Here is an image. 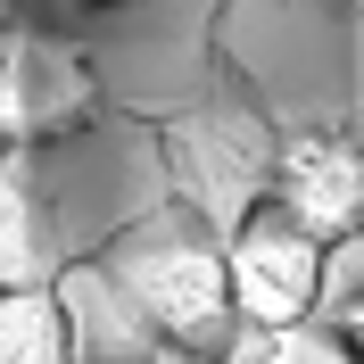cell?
<instances>
[{
    "label": "cell",
    "mask_w": 364,
    "mask_h": 364,
    "mask_svg": "<svg viewBox=\"0 0 364 364\" xmlns=\"http://www.w3.org/2000/svg\"><path fill=\"white\" fill-rule=\"evenodd\" d=\"M224 257H232V306H240V323H306L331 298V240L306 232L290 207L257 199L232 224Z\"/></svg>",
    "instance_id": "cell-1"
},
{
    "label": "cell",
    "mask_w": 364,
    "mask_h": 364,
    "mask_svg": "<svg viewBox=\"0 0 364 364\" xmlns=\"http://www.w3.org/2000/svg\"><path fill=\"white\" fill-rule=\"evenodd\" d=\"M124 298L141 323H158L166 340H215V323L240 315L232 306V257L215 240H149L124 257Z\"/></svg>",
    "instance_id": "cell-2"
},
{
    "label": "cell",
    "mask_w": 364,
    "mask_h": 364,
    "mask_svg": "<svg viewBox=\"0 0 364 364\" xmlns=\"http://www.w3.org/2000/svg\"><path fill=\"white\" fill-rule=\"evenodd\" d=\"M91 67L83 50L50 42L33 25L9 33V67H0V116H9V149H33L42 133H75L91 116Z\"/></svg>",
    "instance_id": "cell-3"
},
{
    "label": "cell",
    "mask_w": 364,
    "mask_h": 364,
    "mask_svg": "<svg viewBox=\"0 0 364 364\" xmlns=\"http://www.w3.org/2000/svg\"><path fill=\"white\" fill-rule=\"evenodd\" d=\"M273 207H290L323 240L364 232V149L340 141V133H298L273 158Z\"/></svg>",
    "instance_id": "cell-4"
},
{
    "label": "cell",
    "mask_w": 364,
    "mask_h": 364,
    "mask_svg": "<svg viewBox=\"0 0 364 364\" xmlns=\"http://www.w3.org/2000/svg\"><path fill=\"white\" fill-rule=\"evenodd\" d=\"M0 364H75V306L9 282L0 290Z\"/></svg>",
    "instance_id": "cell-5"
},
{
    "label": "cell",
    "mask_w": 364,
    "mask_h": 364,
    "mask_svg": "<svg viewBox=\"0 0 364 364\" xmlns=\"http://www.w3.org/2000/svg\"><path fill=\"white\" fill-rule=\"evenodd\" d=\"M340 340H348V356H364V298L340 306Z\"/></svg>",
    "instance_id": "cell-6"
},
{
    "label": "cell",
    "mask_w": 364,
    "mask_h": 364,
    "mask_svg": "<svg viewBox=\"0 0 364 364\" xmlns=\"http://www.w3.org/2000/svg\"><path fill=\"white\" fill-rule=\"evenodd\" d=\"M83 9H108V0H83Z\"/></svg>",
    "instance_id": "cell-7"
}]
</instances>
